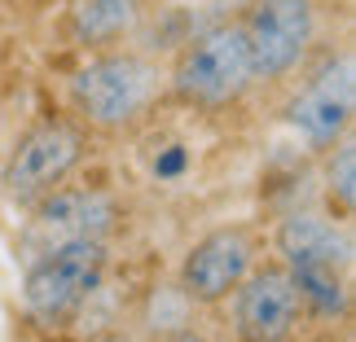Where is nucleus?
<instances>
[{
    "label": "nucleus",
    "mask_w": 356,
    "mask_h": 342,
    "mask_svg": "<svg viewBox=\"0 0 356 342\" xmlns=\"http://www.w3.org/2000/svg\"><path fill=\"white\" fill-rule=\"evenodd\" d=\"M168 92V71L136 49H102L71 71L66 105L84 132H132Z\"/></svg>",
    "instance_id": "obj_1"
},
{
    "label": "nucleus",
    "mask_w": 356,
    "mask_h": 342,
    "mask_svg": "<svg viewBox=\"0 0 356 342\" xmlns=\"http://www.w3.org/2000/svg\"><path fill=\"white\" fill-rule=\"evenodd\" d=\"M255 84V62L238 18L211 22L207 31L189 35L168 66V92L194 110H229Z\"/></svg>",
    "instance_id": "obj_2"
},
{
    "label": "nucleus",
    "mask_w": 356,
    "mask_h": 342,
    "mask_svg": "<svg viewBox=\"0 0 356 342\" xmlns=\"http://www.w3.org/2000/svg\"><path fill=\"white\" fill-rule=\"evenodd\" d=\"M106 268H111V241L102 237L49 246V250L31 255L22 277V311L40 330H62L97 294Z\"/></svg>",
    "instance_id": "obj_3"
},
{
    "label": "nucleus",
    "mask_w": 356,
    "mask_h": 342,
    "mask_svg": "<svg viewBox=\"0 0 356 342\" xmlns=\"http://www.w3.org/2000/svg\"><path fill=\"white\" fill-rule=\"evenodd\" d=\"M88 154V132L75 119H40L13 141L0 167V198L13 211L35 207L49 189L71 180V171Z\"/></svg>",
    "instance_id": "obj_4"
},
{
    "label": "nucleus",
    "mask_w": 356,
    "mask_h": 342,
    "mask_svg": "<svg viewBox=\"0 0 356 342\" xmlns=\"http://www.w3.org/2000/svg\"><path fill=\"white\" fill-rule=\"evenodd\" d=\"M282 123L299 132L312 149H330L356 123V53L352 44L325 49L321 62L308 71L282 105Z\"/></svg>",
    "instance_id": "obj_5"
},
{
    "label": "nucleus",
    "mask_w": 356,
    "mask_h": 342,
    "mask_svg": "<svg viewBox=\"0 0 356 342\" xmlns=\"http://www.w3.org/2000/svg\"><path fill=\"white\" fill-rule=\"evenodd\" d=\"M238 22L259 84H277L291 71H299L321 35L317 0H246Z\"/></svg>",
    "instance_id": "obj_6"
},
{
    "label": "nucleus",
    "mask_w": 356,
    "mask_h": 342,
    "mask_svg": "<svg viewBox=\"0 0 356 342\" xmlns=\"http://www.w3.org/2000/svg\"><path fill=\"white\" fill-rule=\"evenodd\" d=\"M119 224H123V207L111 189L62 180L35 207H26V228H22L18 246L31 259L40 250H49V246H66V241H88V237L111 241Z\"/></svg>",
    "instance_id": "obj_7"
},
{
    "label": "nucleus",
    "mask_w": 356,
    "mask_h": 342,
    "mask_svg": "<svg viewBox=\"0 0 356 342\" xmlns=\"http://www.w3.org/2000/svg\"><path fill=\"white\" fill-rule=\"evenodd\" d=\"M259 241L246 224H220L185 250L181 272H176V285L194 298L198 307H216L225 303L229 294L242 285V277L255 268Z\"/></svg>",
    "instance_id": "obj_8"
},
{
    "label": "nucleus",
    "mask_w": 356,
    "mask_h": 342,
    "mask_svg": "<svg viewBox=\"0 0 356 342\" xmlns=\"http://www.w3.org/2000/svg\"><path fill=\"white\" fill-rule=\"evenodd\" d=\"M229 298H234V330L242 342H291L308 316L304 294L282 259L251 268Z\"/></svg>",
    "instance_id": "obj_9"
},
{
    "label": "nucleus",
    "mask_w": 356,
    "mask_h": 342,
    "mask_svg": "<svg viewBox=\"0 0 356 342\" xmlns=\"http://www.w3.org/2000/svg\"><path fill=\"white\" fill-rule=\"evenodd\" d=\"M273 246H277L286 268H339L352 272V220H339V215H317V211H295L286 215L273 232Z\"/></svg>",
    "instance_id": "obj_10"
},
{
    "label": "nucleus",
    "mask_w": 356,
    "mask_h": 342,
    "mask_svg": "<svg viewBox=\"0 0 356 342\" xmlns=\"http://www.w3.org/2000/svg\"><path fill=\"white\" fill-rule=\"evenodd\" d=\"M145 18V0H66V22L79 44L111 49L128 40Z\"/></svg>",
    "instance_id": "obj_11"
},
{
    "label": "nucleus",
    "mask_w": 356,
    "mask_h": 342,
    "mask_svg": "<svg viewBox=\"0 0 356 342\" xmlns=\"http://www.w3.org/2000/svg\"><path fill=\"white\" fill-rule=\"evenodd\" d=\"M194 298H189L181 285H154L141 307V325L149 338H168L176 330H185V325H194Z\"/></svg>",
    "instance_id": "obj_12"
},
{
    "label": "nucleus",
    "mask_w": 356,
    "mask_h": 342,
    "mask_svg": "<svg viewBox=\"0 0 356 342\" xmlns=\"http://www.w3.org/2000/svg\"><path fill=\"white\" fill-rule=\"evenodd\" d=\"M325 198H330L339 220H352V207H356V141H352V132L339 145L325 149Z\"/></svg>",
    "instance_id": "obj_13"
},
{
    "label": "nucleus",
    "mask_w": 356,
    "mask_h": 342,
    "mask_svg": "<svg viewBox=\"0 0 356 342\" xmlns=\"http://www.w3.org/2000/svg\"><path fill=\"white\" fill-rule=\"evenodd\" d=\"M159 342H211L207 334H198L194 325H185V330H176V334H168V338H159Z\"/></svg>",
    "instance_id": "obj_14"
},
{
    "label": "nucleus",
    "mask_w": 356,
    "mask_h": 342,
    "mask_svg": "<svg viewBox=\"0 0 356 342\" xmlns=\"http://www.w3.org/2000/svg\"><path fill=\"white\" fill-rule=\"evenodd\" d=\"M97 342H141V338H132V334H119V330H115V334H102Z\"/></svg>",
    "instance_id": "obj_15"
},
{
    "label": "nucleus",
    "mask_w": 356,
    "mask_h": 342,
    "mask_svg": "<svg viewBox=\"0 0 356 342\" xmlns=\"http://www.w3.org/2000/svg\"><path fill=\"white\" fill-rule=\"evenodd\" d=\"M325 342H330V338H325Z\"/></svg>",
    "instance_id": "obj_16"
}]
</instances>
